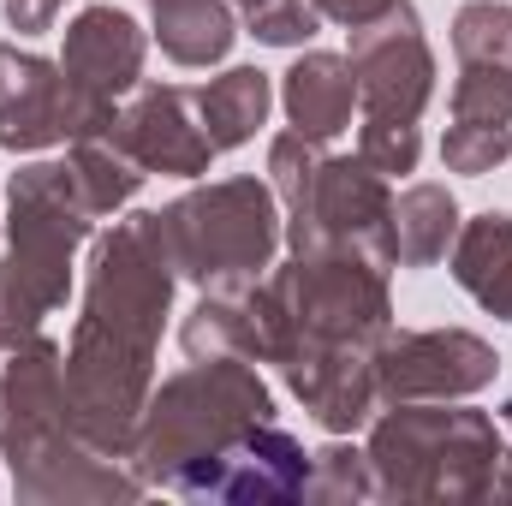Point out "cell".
I'll list each match as a JSON object with an SVG mask.
<instances>
[{
    "label": "cell",
    "instance_id": "obj_29",
    "mask_svg": "<svg viewBox=\"0 0 512 506\" xmlns=\"http://www.w3.org/2000/svg\"><path fill=\"white\" fill-rule=\"evenodd\" d=\"M322 18H334V24H346V30H358V24H370V18H382L393 0H310Z\"/></svg>",
    "mask_w": 512,
    "mask_h": 506
},
{
    "label": "cell",
    "instance_id": "obj_25",
    "mask_svg": "<svg viewBox=\"0 0 512 506\" xmlns=\"http://www.w3.org/2000/svg\"><path fill=\"white\" fill-rule=\"evenodd\" d=\"M512 155V131L507 126H471V120H453L441 137V161L453 173H489Z\"/></svg>",
    "mask_w": 512,
    "mask_h": 506
},
{
    "label": "cell",
    "instance_id": "obj_7",
    "mask_svg": "<svg viewBox=\"0 0 512 506\" xmlns=\"http://www.w3.org/2000/svg\"><path fill=\"white\" fill-rule=\"evenodd\" d=\"M352 78L364 120H417L435 96V54L423 42L417 6L393 0L382 18L352 30Z\"/></svg>",
    "mask_w": 512,
    "mask_h": 506
},
{
    "label": "cell",
    "instance_id": "obj_31",
    "mask_svg": "<svg viewBox=\"0 0 512 506\" xmlns=\"http://www.w3.org/2000/svg\"><path fill=\"white\" fill-rule=\"evenodd\" d=\"M507 429H512V399H507Z\"/></svg>",
    "mask_w": 512,
    "mask_h": 506
},
{
    "label": "cell",
    "instance_id": "obj_22",
    "mask_svg": "<svg viewBox=\"0 0 512 506\" xmlns=\"http://www.w3.org/2000/svg\"><path fill=\"white\" fill-rule=\"evenodd\" d=\"M453 120L512 126V66H501V60H465V72L453 84Z\"/></svg>",
    "mask_w": 512,
    "mask_h": 506
},
{
    "label": "cell",
    "instance_id": "obj_19",
    "mask_svg": "<svg viewBox=\"0 0 512 506\" xmlns=\"http://www.w3.org/2000/svg\"><path fill=\"white\" fill-rule=\"evenodd\" d=\"M453 233H459V203L447 185H411L393 197V262L429 268L447 256Z\"/></svg>",
    "mask_w": 512,
    "mask_h": 506
},
{
    "label": "cell",
    "instance_id": "obj_24",
    "mask_svg": "<svg viewBox=\"0 0 512 506\" xmlns=\"http://www.w3.org/2000/svg\"><path fill=\"white\" fill-rule=\"evenodd\" d=\"M453 48H459V60H501V66H512V6H501V0L459 6Z\"/></svg>",
    "mask_w": 512,
    "mask_h": 506
},
{
    "label": "cell",
    "instance_id": "obj_18",
    "mask_svg": "<svg viewBox=\"0 0 512 506\" xmlns=\"http://www.w3.org/2000/svg\"><path fill=\"white\" fill-rule=\"evenodd\" d=\"M268 102H274V84L256 66H233V72H221L215 84L197 90V114H203V131H209L215 149L251 143L256 126L268 120Z\"/></svg>",
    "mask_w": 512,
    "mask_h": 506
},
{
    "label": "cell",
    "instance_id": "obj_1",
    "mask_svg": "<svg viewBox=\"0 0 512 506\" xmlns=\"http://www.w3.org/2000/svg\"><path fill=\"white\" fill-rule=\"evenodd\" d=\"M167 298H173V262L161 245V227L155 215H131L90 256L84 316L66 346L72 423L108 459H131L137 447Z\"/></svg>",
    "mask_w": 512,
    "mask_h": 506
},
{
    "label": "cell",
    "instance_id": "obj_2",
    "mask_svg": "<svg viewBox=\"0 0 512 506\" xmlns=\"http://www.w3.org/2000/svg\"><path fill=\"white\" fill-rule=\"evenodd\" d=\"M0 453L12 459L24 501H131L143 477L96 453L66 405V352L54 340H24L0 376Z\"/></svg>",
    "mask_w": 512,
    "mask_h": 506
},
{
    "label": "cell",
    "instance_id": "obj_23",
    "mask_svg": "<svg viewBox=\"0 0 512 506\" xmlns=\"http://www.w3.org/2000/svg\"><path fill=\"white\" fill-rule=\"evenodd\" d=\"M370 495H376L370 453H358V447H322L310 459L304 501H370Z\"/></svg>",
    "mask_w": 512,
    "mask_h": 506
},
{
    "label": "cell",
    "instance_id": "obj_8",
    "mask_svg": "<svg viewBox=\"0 0 512 506\" xmlns=\"http://www.w3.org/2000/svg\"><path fill=\"white\" fill-rule=\"evenodd\" d=\"M501 370L495 346L465 328H423V334H387L376 352V387L382 399H465L489 387Z\"/></svg>",
    "mask_w": 512,
    "mask_h": 506
},
{
    "label": "cell",
    "instance_id": "obj_15",
    "mask_svg": "<svg viewBox=\"0 0 512 506\" xmlns=\"http://www.w3.org/2000/svg\"><path fill=\"white\" fill-rule=\"evenodd\" d=\"M280 102H286V120L304 137H340L352 126V108H358V78H352V60L340 54H304L292 60L286 84H280Z\"/></svg>",
    "mask_w": 512,
    "mask_h": 506
},
{
    "label": "cell",
    "instance_id": "obj_5",
    "mask_svg": "<svg viewBox=\"0 0 512 506\" xmlns=\"http://www.w3.org/2000/svg\"><path fill=\"white\" fill-rule=\"evenodd\" d=\"M161 245L173 274L197 280L203 292H245L280 251V215H274V185L256 179H221L173 209L155 215Z\"/></svg>",
    "mask_w": 512,
    "mask_h": 506
},
{
    "label": "cell",
    "instance_id": "obj_13",
    "mask_svg": "<svg viewBox=\"0 0 512 506\" xmlns=\"http://www.w3.org/2000/svg\"><path fill=\"white\" fill-rule=\"evenodd\" d=\"M143 48L149 42H143V30H137L131 12H120V6H84L66 24V60H60V72L78 90H96V96L120 102L143 78Z\"/></svg>",
    "mask_w": 512,
    "mask_h": 506
},
{
    "label": "cell",
    "instance_id": "obj_14",
    "mask_svg": "<svg viewBox=\"0 0 512 506\" xmlns=\"http://www.w3.org/2000/svg\"><path fill=\"white\" fill-rule=\"evenodd\" d=\"M304 477H310L304 447L268 417L215 465L203 501H292V495H304Z\"/></svg>",
    "mask_w": 512,
    "mask_h": 506
},
{
    "label": "cell",
    "instance_id": "obj_11",
    "mask_svg": "<svg viewBox=\"0 0 512 506\" xmlns=\"http://www.w3.org/2000/svg\"><path fill=\"white\" fill-rule=\"evenodd\" d=\"M12 245L0 256V352H18L36 340L42 316H54L72 292V245L36 239V233H6Z\"/></svg>",
    "mask_w": 512,
    "mask_h": 506
},
{
    "label": "cell",
    "instance_id": "obj_12",
    "mask_svg": "<svg viewBox=\"0 0 512 506\" xmlns=\"http://www.w3.org/2000/svg\"><path fill=\"white\" fill-rule=\"evenodd\" d=\"M66 102L72 84L42 54H24L18 42H0V149H48L66 143Z\"/></svg>",
    "mask_w": 512,
    "mask_h": 506
},
{
    "label": "cell",
    "instance_id": "obj_32",
    "mask_svg": "<svg viewBox=\"0 0 512 506\" xmlns=\"http://www.w3.org/2000/svg\"><path fill=\"white\" fill-rule=\"evenodd\" d=\"M149 6H161V0H149Z\"/></svg>",
    "mask_w": 512,
    "mask_h": 506
},
{
    "label": "cell",
    "instance_id": "obj_27",
    "mask_svg": "<svg viewBox=\"0 0 512 506\" xmlns=\"http://www.w3.org/2000/svg\"><path fill=\"white\" fill-rule=\"evenodd\" d=\"M245 24H251V36L274 42V48H298V42L316 36L322 12L310 0H256L251 12H245Z\"/></svg>",
    "mask_w": 512,
    "mask_h": 506
},
{
    "label": "cell",
    "instance_id": "obj_26",
    "mask_svg": "<svg viewBox=\"0 0 512 506\" xmlns=\"http://www.w3.org/2000/svg\"><path fill=\"white\" fill-rule=\"evenodd\" d=\"M358 155L376 167V173H411L417 155H423V137H417V120H364V143Z\"/></svg>",
    "mask_w": 512,
    "mask_h": 506
},
{
    "label": "cell",
    "instance_id": "obj_4",
    "mask_svg": "<svg viewBox=\"0 0 512 506\" xmlns=\"http://www.w3.org/2000/svg\"><path fill=\"white\" fill-rule=\"evenodd\" d=\"M382 501H512V447L483 411L405 399L370 435Z\"/></svg>",
    "mask_w": 512,
    "mask_h": 506
},
{
    "label": "cell",
    "instance_id": "obj_20",
    "mask_svg": "<svg viewBox=\"0 0 512 506\" xmlns=\"http://www.w3.org/2000/svg\"><path fill=\"white\" fill-rule=\"evenodd\" d=\"M72 173H78V185H84V197H90L96 215L126 209L131 197H137V185H143V161L131 155L114 131L78 137V143H72Z\"/></svg>",
    "mask_w": 512,
    "mask_h": 506
},
{
    "label": "cell",
    "instance_id": "obj_21",
    "mask_svg": "<svg viewBox=\"0 0 512 506\" xmlns=\"http://www.w3.org/2000/svg\"><path fill=\"white\" fill-rule=\"evenodd\" d=\"M251 292V286H245ZM245 292H203V304L185 316L179 346L191 364L203 358H251V316H245Z\"/></svg>",
    "mask_w": 512,
    "mask_h": 506
},
{
    "label": "cell",
    "instance_id": "obj_16",
    "mask_svg": "<svg viewBox=\"0 0 512 506\" xmlns=\"http://www.w3.org/2000/svg\"><path fill=\"white\" fill-rule=\"evenodd\" d=\"M453 280L489 310L512 322V215H477L459 239H453Z\"/></svg>",
    "mask_w": 512,
    "mask_h": 506
},
{
    "label": "cell",
    "instance_id": "obj_6",
    "mask_svg": "<svg viewBox=\"0 0 512 506\" xmlns=\"http://www.w3.org/2000/svg\"><path fill=\"white\" fill-rule=\"evenodd\" d=\"M286 245L292 256L316 251H358L370 262H393V197H387L382 173L358 155H322L304 209L286 221Z\"/></svg>",
    "mask_w": 512,
    "mask_h": 506
},
{
    "label": "cell",
    "instance_id": "obj_10",
    "mask_svg": "<svg viewBox=\"0 0 512 506\" xmlns=\"http://www.w3.org/2000/svg\"><path fill=\"white\" fill-rule=\"evenodd\" d=\"M376 352L382 346H298L280 370H286L292 393L304 399V411L322 429L346 435L382 399V387H376Z\"/></svg>",
    "mask_w": 512,
    "mask_h": 506
},
{
    "label": "cell",
    "instance_id": "obj_17",
    "mask_svg": "<svg viewBox=\"0 0 512 506\" xmlns=\"http://www.w3.org/2000/svg\"><path fill=\"white\" fill-rule=\"evenodd\" d=\"M239 18L227 0H161L155 6V42L173 66H215L233 54Z\"/></svg>",
    "mask_w": 512,
    "mask_h": 506
},
{
    "label": "cell",
    "instance_id": "obj_28",
    "mask_svg": "<svg viewBox=\"0 0 512 506\" xmlns=\"http://www.w3.org/2000/svg\"><path fill=\"white\" fill-rule=\"evenodd\" d=\"M60 12H66V0H6V24H12L18 36H42V30H54Z\"/></svg>",
    "mask_w": 512,
    "mask_h": 506
},
{
    "label": "cell",
    "instance_id": "obj_9",
    "mask_svg": "<svg viewBox=\"0 0 512 506\" xmlns=\"http://www.w3.org/2000/svg\"><path fill=\"white\" fill-rule=\"evenodd\" d=\"M114 137L143 161V173H185V179H203L209 161L221 155V149L209 143V131H203L197 96H191V90H173V84H137L131 102L120 108V120H114Z\"/></svg>",
    "mask_w": 512,
    "mask_h": 506
},
{
    "label": "cell",
    "instance_id": "obj_3",
    "mask_svg": "<svg viewBox=\"0 0 512 506\" xmlns=\"http://www.w3.org/2000/svg\"><path fill=\"white\" fill-rule=\"evenodd\" d=\"M268 417H274V399L251 370V358H203L161 393H149L137 447H131L137 477L203 501L215 465Z\"/></svg>",
    "mask_w": 512,
    "mask_h": 506
},
{
    "label": "cell",
    "instance_id": "obj_30",
    "mask_svg": "<svg viewBox=\"0 0 512 506\" xmlns=\"http://www.w3.org/2000/svg\"><path fill=\"white\" fill-rule=\"evenodd\" d=\"M233 6H239V12H251V6H256V0H233Z\"/></svg>",
    "mask_w": 512,
    "mask_h": 506
}]
</instances>
